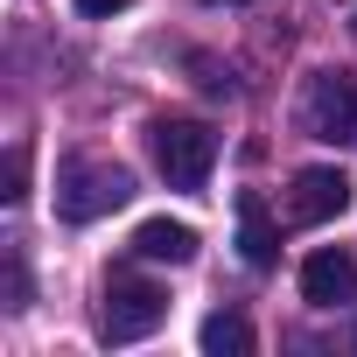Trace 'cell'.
<instances>
[{
	"label": "cell",
	"instance_id": "6da1fadb",
	"mask_svg": "<svg viewBox=\"0 0 357 357\" xmlns=\"http://www.w3.org/2000/svg\"><path fill=\"white\" fill-rule=\"evenodd\" d=\"M147 147H154V168L168 175V190H204L218 168V133L204 119H154Z\"/></svg>",
	"mask_w": 357,
	"mask_h": 357
},
{
	"label": "cell",
	"instance_id": "7a4b0ae2",
	"mask_svg": "<svg viewBox=\"0 0 357 357\" xmlns=\"http://www.w3.org/2000/svg\"><path fill=\"white\" fill-rule=\"evenodd\" d=\"M133 197V175L119 168V161H63V175H56V218L63 225H91V218H105V211H119Z\"/></svg>",
	"mask_w": 357,
	"mask_h": 357
},
{
	"label": "cell",
	"instance_id": "3957f363",
	"mask_svg": "<svg viewBox=\"0 0 357 357\" xmlns=\"http://www.w3.org/2000/svg\"><path fill=\"white\" fill-rule=\"evenodd\" d=\"M161 322H168V294H161L154 280L112 273V287H105V315H98L105 343H140V336H154Z\"/></svg>",
	"mask_w": 357,
	"mask_h": 357
},
{
	"label": "cell",
	"instance_id": "277c9868",
	"mask_svg": "<svg viewBox=\"0 0 357 357\" xmlns=\"http://www.w3.org/2000/svg\"><path fill=\"white\" fill-rule=\"evenodd\" d=\"M301 119H308V133H315V140H329V147L357 140V77H350V70H315Z\"/></svg>",
	"mask_w": 357,
	"mask_h": 357
},
{
	"label": "cell",
	"instance_id": "5b68a950",
	"mask_svg": "<svg viewBox=\"0 0 357 357\" xmlns=\"http://www.w3.org/2000/svg\"><path fill=\"white\" fill-rule=\"evenodd\" d=\"M287 211H294V225H329V218H343V211H350V175L329 168V161L301 168L294 190H287Z\"/></svg>",
	"mask_w": 357,
	"mask_h": 357
},
{
	"label": "cell",
	"instance_id": "8992f818",
	"mask_svg": "<svg viewBox=\"0 0 357 357\" xmlns=\"http://www.w3.org/2000/svg\"><path fill=\"white\" fill-rule=\"evenodd\" d=\"M301 301H315V308H343V301H357V259H350L343 245L308 252V266H301Z\"/></svg>",
	"mask_w": 357,
	"mask_h": 357
},
{
	"label": "cell",
	"instance_id": "52a82bcc",
	"mask_svg": "<svg viewBox=\"0 0 357 357\" xmlns=\"http://www.w3.org/2000/svg\"><path fill=\"white\" fill-rule=\"evenodd\" d=\"M133 252L154 259V266H190V259H197V225H183V218H147V225L133 231Z\"/></svg>",
	"mask_w": 357,
	"mask_h": 357
},
{
	"label": "cell",
	"instance_id": "ba28073f",
	"mask_svg": "<svg viewBox=\"0 0 357 357\" xmlns=\"http://www.w3.org/2000/svg\"><path fill=\"white\" fill-rule=\"evenodd\" d=\"M238 252H245V266H273L280 259V231H273V218H266V204L252 190H238Z\"/></svg>",
	"mask_w": 357,
	"mask_h": 357
},
{
	"label": "cell",
	"instance_id": "9c48e42d",
	"mask_svg": "<svg viewBox=\"0 0 357 357\" xmlns=\"http://www.w3.org/2000/svg\"><path fill=\"white\" fill-rule=\"evenodd\" d=\"M204 350H211V357H245V350H252V322L231 315V308H218V315L204 322Z\"/></svg>",
	"mask_w": 357,
	"mask_h": 357
},
{
	"label": "cell",
	"instance_id": "30bf717a",
	"mask_svg": "<svg viewBox=\"0 0 357 357\" xmlns=\"http://www.w3.org/2000/svg\"><path fill=\"white\" fill-rule=\"evenodd\" d=\"M8 204H22L29 197V147H8V190H0Z\"/></svg>",
	"mask_w": 357,
	"mask_h": 357
},
{
	"label": "cell",
	"instance_id": "8fae6325",
	"mask_svg": "<svg viewBox=\"0 0 357 357\" xmlns=\"http://www.w3.org/2000/svg\"><path fill=\"white\" fill-rule=\"evenodd\" d=\"M190 70H197V84H204V91H211V98H231V91H238V84H231V70H218V63H211V56H197V63H190Z\"/></svg>",
	"mask_w": 357,
	"mask_h": 357
},
{
	"label": "cell",
	"instance_id": "7c38bea8",
	"mask_svg": "<svg viewBox=\"0 0 357 357\" xmlns=\"http://www.w3.org/2000/svg\"><path fill=\"white\" fill-rule=\"evenodd\" d=\"M8 308H29V266H22V252H8Z\"/></svg>",
	"mask_w": 357,
	"mask_h": 357
},
{
	"label": "cell",
	"instance_id": "4fadbf2b",
	"mask_svg": "<svg viewBox=\"0 0 357 357\" xmlns=\"http://www.w3.org/2000/svg\"><path fill=\"white\" fill-rule=\"evenodd\" d=\"M119 8H133V0H77V15H91V22H105V15H119Z\"/></svg>",
	"mask_w": 357,
	"mask_h": 357
},
{
	"label": "cell",
	"instance_id": "5bb4252c",
	"mask_svg": "<svg viewBox=\"0 0 357 357\" xmlns=\"http://www.w3.org/2000/svg\"><path fill=\"white\" fill-rule=\"evenodd\" d=\"M211 8H218V0H211Z\"/></svg>",
	"mask_w": 357,
	"mask_h": 357
}]
</instances>
